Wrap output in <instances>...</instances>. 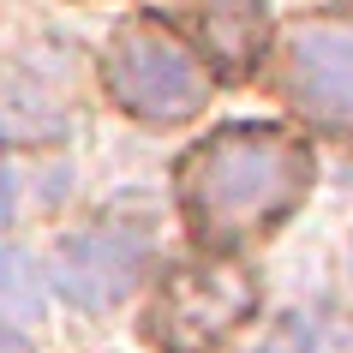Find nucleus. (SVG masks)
<instances>
[{
    "instance_id": "f257e3e1",
    "label": "nucleus",
    "mask_w": 353,
    "mask_h": 353,
    "mask_svg": "<svg viewBox=\"0 0 353 353\" xmlns=\"http://www.w3.org/2000/svg\"><path fill=\"white\" fill-rule=\"evenodd\" d=\"M312 162L270 126H228L180 162V210L204 245H240L305 198Z\"/></svg>"
},
{
    "instance_id": "f03ea898",
    "label": "nucleus",
    "mask_w": 353,
    "mask_h": 353,
    "mask_svg": "<svg viewBox=\"0 0 353 353\" xmlns=\"http://www.w3.org/2000/svg\"><path fill=\"white\" fill-rule=\"evenodd\" d=\"M102 72H108L114 102H120L126 114H138V120H156V126L192 120V114L210 102L204 60L192 54L174 30H162L156 19L120 24V37H114Z\"/></svg>"
},
{
    "instance_id": "7ed1b4c3",
    "label": "nucleus",
    "mask_w": 353,
    "mask_h": 353,
    "mask_svg": "<svg viewBox=\"0 0 353 353\" xmlns=\"http://www.w3.org/2000/svg\"><path fill=\"white\" fill-rule=\"evenodd\" d=\"M281 84L317 126H353V24H294L281 42Z\"/></svg>"
},
{
    "instance_id": "20e7f679",
    "label": "nucleus",
    "mask_w": 353,
    "mask_h": 353,
    "mask_svg": "<svg viewBox=\"0 0 353 353\" xmlns=\"http://www.w3.org/2000/svg\"><path fill=\"white\" fill-rule=\"evenodd\" d=\"M150 258V234L132 222H102L84 228L54 252V288L72 299L78 312H108L114 299H126V288L138 281Z\"/></svg>"
},
{
    "instance_id": "39448f33",
    "label": "nucleus",
    "mask_w": 353,
    "mask_h": 353,
    "mask_svg": "<svg viewBox=\"0 0 353 353\" xmlns=\"http://www.w3.org/2000/svg\"><path fill=\"white\" fill-rule=\"evenodd\" d=\"M245 312H252V281L240 270H180L156 305V323L174 353H198L216 335H228Z\"/></svg>"
},
{
    "instance_id": "423d86ee",
    "label": "nucleus",
    "mask_w": 353,
    "mask_h": 353,
    "mask_svg": "<svg viewBox=\"0 0 353 353\" xmlns=\"http://www.w3.org/2000/svg\"><path fill=\"white\" fill-rule=\"evenodd\" d=\"M204 37L228 66H245L263 37V0H204Z\"/></svg>"
},
{
    "instance_id": "0eeeda50",
    "label": "nucleus",
    "mask_w": 353,
    "mask_h": 353,
    "mask_svg": "<svg viewBox=\"0 0 353 353\" xmlns=\"http://www.w3.org/2000/svg\"><path fill=\"white\" fill-rule=\"evenodd\" d=\"M42 312V276L37 263L12 252V245H0V317H12V323H30Z\"/></svg>"
},
{
    "instance_id": "6e6552de",
    "label": "nucleus",
    "mask_w": 353,
    "mask_h": 353,
    "mask_svg": "<svg viewBox=\"0 0 353 353\" xmlns=\"http://www.w3.org/2000/svg\"><path fill=\"white\" fill-rule=\"evenodd\" d=\"M12 216V180H6V168H0V222Z\"/></svg>"
},
{
    "instance_id": "1a4fd4ad",
    "label": "nucleus",
    "mask_w": 353,
    "mask_h": 353,
    "mask_svg": "<svg viewBox=\"0 0 353 353\" xmlns=\"http://www.w3.org/2000/svg\"><path fill=\"white\" fill-rule=\"evenodd\" d=\"M0 353H30V347H24L19 335H12V330H6V323H0Z\"/></svg>"
}]
</instances>
